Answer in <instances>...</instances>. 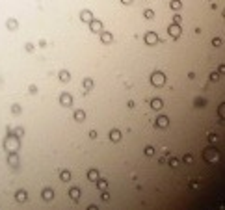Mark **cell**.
<instances>
[{"label":"cell","mask_w":225,"mask_h":210,"mask_svg":"<svg viewBox=\"0 0 225 210\" xmlns=\"http://www.w3.org/2000/svg\"><path fill=\"white\" fill-rule=\"evenodd\" d=\"M4 147H6V151H9V153L19 151V138L9 134V136L6 138V142H4Z\"/></svg>","instance_id":"obj_1"},{"label":"cell","mask_w":225,"mask_h":210,"mask_svg":"<svg viewBox=\"0 0 225 210\" xmlns=\"http://www.w3.org/2000/svg\"><path fill=\"white\" fill-rule=\"evenodd\" d=\"M164 82H166V75H164L162 71H154V73L151 75V84H153L154 87H162Z\"/></svg>","instance_id":"obj_2"},{"label":"cell","mask_w":225,"mask_h":210,"mask_svg":"<svg viewBox=\"0 0 225 210\" xmlns=\"http://www.w3.org/2000/svg\"><path fill=\"white\" fill-rule=\"evenodd\" d=\"M203 158H205V160H212V162H216V160L219 158V154H218V151H216V149H207V151L203 153Z\"/></svg>","instance_id":"obj_3"},{"label":"cell","mask_w":225,"mask_h":210,"mask_svg":"<svg viewBox=\"0 0 225 210\" xmlns=\"http://www.w3.org/2000/svg\"><path fill=\"white\" fill-rule=\"evenodd\" d=\"M60 102H61V106H73V97L69 95V93H61Z\"/></svg>","instance_id":"obj_4"},{"label":"cell","mask_w":225,"mask_h":210,"mask_svg":"<svg viewBox=\"0 0 225 210\" xmlns=\"http://www.w3.org/2000/svg\"><path fill=\"white\" fill-rule=\"evenodd\" d=\"M168 32H169V35L171 37H181V24H171L169 28H168Z\"/></svg>","instance_id":"obj_5"},{"label":"cell","mask_w":225,"mask_h":210,"mask_svg":"<svg viewBox=\"0 0 225 210\" xmlns=\"http://www.w3.org/2000/svg\"><path fill=\"white\" fill-rule=\"evenodd\" d=\"M89 28H91V32H102V22L97 19H91L89 20Z\"/></svg>","instance_id":"obj_6"},{"label":"cell","mask_w":225,"mask_h":210,"mask_svg":"<svg viewBox=\"0 0 225 210\" xmlns=\"http://www.w3.org/2000/svg\"><path fill=\"white\" fill-rule=\"evenodd\" d=\"M145 43H147V45H156V43H158V35H156V32H147Z\"/></svg>","instance_id":"obj_7"},{"label":"cell","mask_w":225,"mask_h":210,"mask_svg":"<svg viewBox=\"0 0 225 210\" xmlns=\"http://www.w3.org/2000/svg\"><path fill=\"white\" fill-rule=\"evenodd\" d=\"M169 125V119L166 117V115H160V117H156V127L158 128H166Z\"/></svg>","instance_id":"obj_8"},{"label":"cell","mask_w":225,"mask_h":210,"mask_svg":"<svg viewBox=\"0 0 225 210\" xmlns=\"http://www.w3.org/2000/svg\"><path fill=\"white\" fill-rule=\"evenodd\" d=\"M91 19H93V13L89 11V9H82V11H80V20H84V22H89Z\"/></svg>","instance_id":"obj_9"},{"label":"cell","mask_w":225,"mask_h":210,"mask_svg":"<svg viewBox=\"0 0 225 210\" xmlns=\"http://www.w3.org/2000/svg\"><path fill=\"white\" fill-rule=\"evenodd\" d=\"M6 26H8V30L15 32V30L19 28V22H17V19H8V20H6Z\"/></svg>","instance_id":"obj_10"},{"label":"cell","mask_w":225,"mask_h":210,"mask_svg":"<svg viewBox=\"0 0 225 210\" xmlns=\"http://www.w3.org/2000/svg\"><path fill=\"white\" fill-rule=\"evenodd\" d=\"M41 197H43L45 201H52V197H54V192H52L50 188H45V190H43V193H41Z\"/></svg>","instance_id":"obj_11"},{"label":"cell","mask_w":225,"mask_h":210,"mask_svg":"<svg viewBox=\"0 0 225 210\" xmlns=\"http://www.w3.org/2000/svg\"><path fill=\"white\" fill-rule=\"evenodd\" d=\"M162 106H164L162 99H153V101H151V108H153V110H162Z\"/></svg>","instance_id":"obj_12"},{"label":"cell","mask_w":225,"mask_h":210,"mask_svg":"<svg viewBox=\"0 0 225 210\" xmlns=\"http://www.w3.org/2000/svg\"><path fill=\"white\" fill-rule=\"evenodd\" d=\"M69 197L76 203V201L80 199V190H78V188H71V190H69Z\"/></svg>","instance_id":"obj_13"},{"label":"cell","mask_w":225,"mask_h":210,"mask_svg":"<svg viewBox=\"0 0 225 210\" xmlns=\"http://www.w3.org/2000/svg\"><path fill=\"white\" fill-rule=\"evenodd\" d=\"M58 78H60L61 82H69V80H71V75H69V71H65V69H63V71H60Z\"/></svg>","instance_id":"obj_14"},{"label":"cell","mask_w":225,"mask_h":210,"mask_svg":"<svg viewBox=\"0 0 225 210\" xmlns=\"http://www.w3.org/2000/svg\"><path fill=\"white\" fill-rule=\"evenodd\" d=\"M110 139H112V142H119V139H121V132L119 130H110Z\"/></svg>","instance_id":"obj_15"},{"label":"cell","mask_w":225,"mask_h":210,"mask_svg":"<svg viewBox=\"0 0 225 210\" xmlns=\"http://www.w3.org/2000/svg\"><path fill=\"white\" fill-rule=\"evenodd\" d=\"M84 119H86V112H84V110H76V112H75V121L80 123V121H84Z\"/></svg>","instance_id":"obj_16"},{"label":"cell","mask_w":225,"mask_h":210,"mask_svg":"<svg viewBox=\"0 0 225 210\" xmlns=\"http://www.w3.org/2000/svg\"><path fill=\"white\" fill-rule=\"evenodd\" d=\"M8 162H9L13 168H17V166H19V158H17V154H15V153H11V154L8 156Z\"/></svg>","instance_id":"obj_17"},{"label":"cell","mask_w":225,"mask_h":210,"mask_svg":"<svg viewBox=\"0 0 225 210\" xmlns=\"http://www.w3.org/2000/svg\"><path fill=\"white\" fill-rule=\"evenodd\" d=\"M181 6H183L181 0H171V2H169V8H171L173 11H179V9H181Z\"/></svg>","instance_id":"obj_18"},{"label":"cell","mask_w":225,"mask_h":210,"mask_svg":"<svg viewBox=\"0 0 225 210\" xmlns=\"http://www.w3.org/2000/svg\"><path fill=\"white\" fill-rule=\"evenodd\" d=\"M112 39H114V35H112L110 32H102V35H101L102 43H112Z\"/></svg>","instance_id":"obj_19"},{"label":"cell","mask_w":225,"mask_h":210,"mask_svg":"<svg viewBox=\"0 0 225 210\" xmlns=\"http://www.w3.org/2000/svg\"><path fill=\"white\" fill-rule=\"evenodd\" d=\"M82 84H84V89H86V91H91V89H93V80H91V78H86Z\"/></svg>","instance_id":"obj_20"},{"label":"cell","mask_w":225,"mask_h":210,"mask_svg":"<svg viewBox=\"0 0 225 210\" xmlns=\"http://www.w3.org/2000/svg\"><path fill=\"white\" fill-rule=\"evenodd\" d=\"M15 197H17V201H19V203H24V201H26V192H24V190H19Z\"/></svg>","instance_id":"obj_21"},{"label":"cell","mask_w":225,"mask_h":210,"mask_svg":"<svg viewBox=\"0 0 225 210\" xmlns=\"http://www.w3.org/2000/svg\"><path fill=\"white\" fill-rule=\"evenodd\" d=\"M87 179H89V180H97V179H99V171H97V169H89V171H87Z\"/></svg>","instance_id":"obj_22"},{"label":"cell","mask_w":225,"mask_h":210,"mask_svg":"<svg viewBox=\"0 0 225 210\" xmlns=\"http://www.w3.org/2000/svg\"><path fill=\"white\" fill-rule=\"evenodd\" d=\"M95 182H97V188H99L101 192H102V190H106V186H108V182H106L104 179H97Z\"/></svg>","instance_id":"obj_23"},{"label":"cell","mask_w":225,"mask_h":210,"mask_svg":"<svg viewBox=\"0 0 225 210\" xmlns=\"http://www.w3.org/2000/svg\"><path fill=\"white\" fill-rule=\"evenodd\" d=\"M60 179H61L63 182H67V180H71V173H69V171H61V173H60Z\"/></svg>","instance_id":"obj_24"},{"label":"cell","mask_w":225,"mask_h":210,"mask_svg":"<svg viewBox=\"0 0 225 210\" xmlns=\"http://www.w3.org/2000/svg\"><path fill=\"white\" fill-rule=\"evenodd\" d=\"M143 17H145V19H153V17H154V11H153V9H145V11H143Z\"/></svg>","instance_id":"obj_25"},{"label":"cell","mask_w":225,"mask_h":210,"mask_svg":"<svg viewBox=\"0 0 225 210\" xmlns=\"http://www.w3.org/2000/svg\"><path fill=\"white\" fill-rule=\"evenodd\" d=\"M11 112H13L15 115H19V113H20V106H19V104H13V106H11Z\"/></svg>","instance_id":"obj_26"},{"label":"cell","mask_w":225,"mask_h":210,"mask_svg":"<svg viewBox=\"0 0 225 210\" xmlns=\"http://www.w3.org/2000/svg\"><path fill=\"white\" fill-rule=\"evenodd\" d=\"M153 154H154V149H153L151 145H149V147H145V156H153Z\"/></svg>","instance_id":"obj_27"},{"label":"cell","mask_w":225,"mask_h":210,"mask_svg":"<svg viewBox=\"0 0 225 210\" xmlns=\"http://www.w3.org/2000/svg\"><path fill=\"white\" fill-rule=\"evenodd\" d=\"M169 166H171V168H177V166H179V160H177V158H169Z\"/></svg>","instance_id":"obj_28"},{"label":"cell","mask_w":225,"mask_h":210,"mask_svg":"<svg viewBox=\"0 0 225 210\" xmlns=\"http://www.w3.org/2000/svg\"><path fill=\"white\" fill-rule=\"evenodd\" d=\"M210 80H212V82H218V80H219V73H212V75H210Z\"/></svg>","instance_id":"obj_29"},{"label":"cell","mask_w":225,"mask_h":210,"mask_svg":"<svg viewBox=\"0 0 225 210\" xmlns=\"http://www.w3.org/2000/svg\"><path fill=\"white\" fill-rule=\"evenodd\" d=\"M208 142H210V143H216V142H218V136H216V134H210V136H208Z\"/></svg>","instance_id":"obj_30"},{"label":"cell","mask_w":225,"mask_h":210,"mask_svg":"<svg viewBox=\"0 0 225 210\" xmlns=\"http://www.w3.org/2000/svg\"><path fill=\"white\" fill-rule=\"evenodd\" d=\"M173 24H181V15H175L173 17Z\"/></svg>","instance_id":"obj_31"},{"label":"cell","mask_w":225,"mask_h":210,"mask_svg":"<svg viewBox=\"0 0 225 210\" xmlns=\"http://www.w3.org/2000/svg\"><path fill=\"white\" fill-rule=\"evenodd\" d=\"M22 134H24V130H22V128H15V136H17V138H20Z\"/></svg>","instance_id":"obj_32"},{"label":"cell","mask_w":225,"mask_h":210,"mask_svg":"<svg viewBox=\"0 0 225 210\" xmlns=\"http://www.w3.org/2000/svg\"><path fill=\"white\" fill-rule=\"evenodd\" d=\"M212 45H214V46H221V39H219V37H216V39L212 41Z\"/></svg>","instance_id":"obj_33"},{"label":"cell","mask_w":225,"mask_h":210,"mask_svg":"<svg viewBox=\"0 0 225 210\" xmlns=\"http://www.w3.org/2000/svg\"><path fill=\"white\" fill-rule=\"evenodd\" d=\"M24 49H26V52H32V50H34V45H32V43H26Z\"/></svg>","instance_id":"obj_34"},{"label":"cell","mask_w":225,"mask_h":210,"mask_svg":"<svg viewBox=\"0 0 225 210\" xmlns=\"http://www.w3.org/2000/svg\"><path fill=\"white\" fill-rule=\"evenodd\" d=\"M192 160H194V156H192V154H186V156H184V162H186V164H190Z\"/></svg>","instance_id":"obj_35"},{"label":"cell","mask_w":225,"mask_h":210,"mask_svg":"<svg viewBox=\"0 0 225 210\" xmlns=\"http://www.w3.org/2000/svg\"><path fill=\"white\" fill-rule=\"evenodd\" d=\"M28 91L34 95V93H37V87H35V86H30V87H28Z\"/></svg>","instance_id":"obj_36"},{"label":"cell","mask_w":225,"mask_h":210,"mask_svg":"<svg viewBox=\"0 0 225 210\" xmlns=\"http://www.w3.org/2000/svg\"><path fill=\"white\" fill-rule=\"evenodd\" d=\"M101 197H102V201H108V199H110V195H108L104 190H102V195H101Z\"/></svg>","instance_id":"obj_37"},{"label":"cell","mask_w":225,"mask_h":210,"mask_svg":"<svg viewBox=\"0 0 225 210\" xmlns=\"http://www.w3.org/2000/svg\"><path fill=\"white\" fill-rule=\"evenodd\" d=\"M89 138L95 139V138H97V132H95V130H91V132H89Z\"/></svg>","instance_id":"obj_38"},{"label":"cell","mask_w":225,"mask_h":210,"mask_svg":"<svg viewBox=\"0 0 225 210\" xmlns=\"http://www.w3.org/2000/svg\"><path fill=\"white\" fill-rule=\"evenodd\" d=\"M218 115H219V117H223V106L218 108Z\"/></svg>","instance_id":"obj_39"},{"label":"cell","mask_w":225,"mask_h":210,"mask_svg":"<svg viewBox=\"0 0 225 210\" xmlns=\"http://www.w3.org/2000/svg\"><path fill=\"white\" fill-rule=\"evenodd\" d=\"M123 4H132V0H121Z\"/></svg>","instance_id":"obj_40"}]
</instances>
